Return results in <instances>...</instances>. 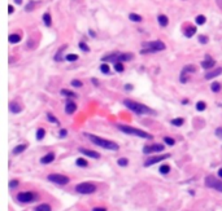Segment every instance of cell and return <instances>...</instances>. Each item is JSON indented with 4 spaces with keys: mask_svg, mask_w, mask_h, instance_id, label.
I'll list each match as a JSON object with an SVG mask.
<instances>
[{
    "mask_svg": "<svg viewBox=\"0 0 222 211\" xmlns=\"http://www.w3.org/2000/svg\"><path fill=\"white\" fill-rule=\"evenodd\" d=\"M85 136L87 139H90V141L95 145H98L99 148H103L105 150H110V152H117L120 150V145L114 141H110V140H107V139H103L100 136H96V135H91V134H85Z\"/></svg>",
    "mask_w": 222,
    "mask_h": 211,
    "instance_id": "cell-1",
    "label": "cell"
},
{
    "mask_svg": "<svg viewBox=\"0 0 222 211\" xmlns=\"http://www.w3.org/2000/svg\"><path fill=\"white\" fill-rule=\"evenodd\" d=\"M125 106L127 108V109H130L133 113H135V114H139V115H144V114H156V112L155 110H152L151 108L146 106V105L140 104V102H137V101H131V100H125L123 101Z\"/></svg>",
    "mask_w": 222,
    "mask_h": 211,
    "instance_id": "cell-2",
    "label": "cell"
},
{
    "mask_svg": "<svg viewBox=\"0 0 222 211\" xmlns=\"http://www.w3.org/2000/svg\"><path fill=\"white\" fill-rule=\"evenodd\" d=\"M117 128L120 131L125 132L127 135H133V136H138V137H142V139H147V140H152L153 136L148 132L143 131V130H139V128H134V127H130V126H126V124H117Z\"/></svg>",
    "mask_w": 222,
    "mask_h": 211,
    "instance_id": "cell-3",
    "label": "cell"
},
{
    "mask_svg": "<svg viewBox=\"0 0 222 211\" xmlns=\"http://www.w3.org/2000/svg\"><path fill=\"white\" fill-rule=\"evenodd\" d=\"M165 49V44L161 40H153L143 43V49L140 53H153V52H160Z\"/></svg>",
    "mask_w": 222,
    "mask_h": 211,
    "instance_id": "cell-4",
    "label": "cell"
},
{
    "mask_svg": "<svg viewBox=\"0 0 222 211\" xmlns=\"http://www.w3.org/2000/svg\"><path fill=\"white\" fill-rule=\"evenodd\" d=\"M76 192L79 194H92L96 192V185L92 183H79L76 185Z\"/></svg>",
    "mask_w": 222,
    "mask_h": 211,
    "instance_id": "cell-5",
    "label": "cell"
},
{
    "mask_svg": "<svg viewBox=\"0 0 222 211\" xmlns=\"http://www.w3.org/2000/svg\"><path fill=\"white\" fill-rule=\"evenodd\" d=\"M47 179H48V181L53 183V184H57V185H66L70 181V179L68 176L61 175V174H49L47 176Z\"/></svg>",
    "mask_w": 222,
    "mask_h": 211,
    "instance_id": "cell-6",
    "label": "cell"
},
{
    "mask_svg": "<svg viewBox=\"0 0 222 211\" xmlns=\"http://www.w3.org/2000/svg\"><path fill=\"white\" fill-rule=\"evenodd\" d=\"M205 185H207L208 188H212V189L222 193V181L218 179H216V177L212 176V175L205 177Z\"/></svg>",
    "mask_w": 222,
    "mask_h": 211,
    "instance_id": "cell-7",
    "label": "cell"
},
{
    "mask_svg": "<svg viewBox=\"0 0 222 211\" xmlns=\"http://www.w3.org/2000/svg\"><path fill=\"white\" fill-rule=\"evenodd\" d=\"M17 201L21 202V203H29V202H33L35 198H37V194L34 192H21L17 194Z\"/></svg>",
    "mask_w": 222,
    "mask_h": 211,
    "instance_id": "cell-8",
    "label": "cell"
},
{
    "mask_svg": "<svg viewBox=\"0 0 222 211\" xmlns=\"http://www.w3.org/2000/svg\"><path fill=\"white\" fill-rule=\"evenodd\" d=\"M165 149L162 144H151V145H144L143 146V153L144 154H151V153H160Z\"/></svg>",
    "mask_w": 222,
    "mask_h": 211,
    "instance_id": "cell-9",
    "label": "cell"
},
{
    "mask_svg": "<svg viewBox=\"0 0 222 211\" xmlns=\"http://www.w3.org/2000/svg\"><path fill=\"white\" fill-rule=\"evenodd\" d=\"M170 157V154H160V155H155V157H151V158H148V159L144 162V166L146 167H149V166H152V165H156V163H159V162H161V161H165V159H168V158Z\"/></svg>",
    "mask_w": 222,
    "mask_h": 211,
    "instance_id": "cell-10",
    "label": "cell"
},
{
    "mask_svg": "<svg viewBox=\"0 0 222 211\" xmlns=\"http://www.w3.org/2000/svg\"><path fill=\"white\" fill-rule=\"evenodd\" d=\"M196 70H198V69H196L195 65H187V66H185V68L182 69V71H181V82H182V83H186V82H187L186 74H192V73H195Z\"/></svg>",
    "mask_w": 222,
    "mask_h": 211,
    "instance_id": "cell-11",
    "label": "cell"
},
{
    "mask_svg": "<svg viewBox=\"0 0 222 211\" xmlns=\"http://www.w3.org/2000/svg\"><path fill=\"white\" fill-rule=\"evenodd\" d=\"M79 152H81L83 155H86V157L95 158V159H99V158H100V154H99L98 152L91 150V149H83V148H81V149H79Z\"/></svg>",
    "mask_w": 222,
    "mask_h": 211,
    "instance_id": "cell-12",
    "label": "cell"
},
{
    "mask_svg": "<svg viewBox=\"0 0 222 211\" xmlns=\"http://www.w3.org/2000/svg\"><path fill=\"white\" fill-rule=\"evenodd\" d=\"M214 65H216V61L213 60L212 57H209V56H208V57L201 62V68L205 69V70H209V69H212Z\"/></svg>",
    "mask_w": 222,
    "mask_h": 211,
    "instance_id": "cell-13",
    "label": "cell"
},
{
    "mask_svg": "<svg viewBox=\"0 0 222 211\" xmlns=\"http://www.w3.org/2000/svg\"><path fill=\"white\" fill-rule=\"evenodd\" d=\"M76 110H77V104L73 102L71 100H68V101H66V105H65V113L66 114H73Z\"/></svg>",
    "mask_w": 222,
    "mask_h": 211,
    "instance_id": "cell-14",
    "label": "cell"
},
{
    "mask_svg": "<svg viewBox=\"0 0 222 211\" xmlns=\"http://www.w3.org/2000/svg\"><path fill=\"white\" fill-rule=\"evenodd\" d=\"M55 161V153L53 152H49V153H47L44 157L40 158V163H43V165H48V163L53 162Z\"/></svg>",
    "mask_w": 222,
    "mask_h": 211,
    "instance_id": "cell-15",
    "label": "cell"
},
{
    "mask_svg": "<svg viewBox=\"0 0 222 211\" xmlns=\"http://www.w3.org/2000/svg\"><path fill=\"white\" fill-rule=\"evenodd\" d=\"M222 74V68H218V69H216V70H213V71H208L207 74H205V79H213V78H216V77H218V75H221Z\"/></svg>",
    "mask_w": 222,
    "mask_h": 211,
    "instance_id": "cell-16",
    "label": "cell"
},
{
    "mask_svg": "<svg viewBox=\"0 0 222 211\" xmlns=\"http://www.w3.org/2000/svg\"><path fill=\"white\" fill-rule=\"evenodd\" d=\"M9 110L13 113V114H18V113H21L22 108H21V105L18 104V102L12 101V102H9Z\"/></svg>",
    "mask_w": 222,
    "mask_h": 211,
    "instance_id": "cell-17",
    "label": "cell"
},
{
    "mask_svg": "<svg viewBox=\"0 0 222 211\" xmlns=\"http://www.w3.org/2000/svg\"><path fill=\"white\" fill-rule=\"evenodd\" d=\"M133 54L131 53H120L118 54V58H117V62H126V61H130L133 60Z\"/></svg>",
    "mask_w": 222,
    "mask_h": 211,
    "instance_id": "cell-18",
    "label": "cell"
},
{
    "mask_svg": "<svg viewBox=\"0 0 222 211\" xmlns=\"http://www.w3.org/2000/svg\"><path fill=\"white\" fill-rule=\"evenodd\" d=\"M157 22H159V25L161 27H166L169 25V18L164 14H160L159 17H157Z\"/></svg>",
    "mask_w": 222,
    "mask_h": 211,
    "instance_id": "cell-19",
    "label": "cell"
},
{
    "mask_svg": "<svg viewBox=\"0 0 222 211\" xmlns=\"http://www.w3.org/2000/svg\"><path fill=\"white\" fill-rule=\"evenodd\" d=\"M26 149H27V144H21V145H17V146H15V148H13L12 153L17 155V154L22 153V152H25Z\"/></svg>",
    "mask_w": 222,
    "mask_h": 211,
    "instance_id": "cell-20",
    "label": "cell"
},
{
    "mask_svg": "<svg viewBox=\"0 0 222 211\" xmlns=\"http://www.w3.org/2000/svg\"><path fill=\"white\" fill-rule=\"evenodd\" d=\"M118 52H114V53H110V54H107L101 58V61H113V62H117V58H118Z\"/></svg>",
    "mask_w": 222,
    "mask_h": 211,
    "instance_id": "cell-21",
    "label": "cell"
},
{
    "mask_svg": "<svg viewBox=\"0 0 222 211\" xmlns=\"http://www.w3.org/2000/svg\"><path fill=\"white\" fill-rule=\"evenodd\" d=\"M34 211H52V209H51V206H49V205L40 203V205H38V206L35 207Z\"/></svg>",
    "mask_w": 222,
    "mask_h": 211,
    "instance_id": "cell-22",
    "label": "cell"
},
{
    "mask_svg": "<svg viewBox=\"0 0 222 211\" xmlns=\"http://www.w3.org/2000/svg\"><path fill=\"white\" fill-rule=\"evenodd\" d=\"M43 22H44V25H46L47 27H49L51 26V23H52V19H51V14H49L48 12H46L43 14Z\"/></svg>",
    "mask_w": 222,
    "mask_h": 211,
    "instance_id": "cell-23",
    "label": "cell"
},
{
    "mask_svg": "<svg viewBox=\"0 0 222 211\" xmlns=\"http://www.w3.org/2000/svg\"><path fill=\"white\" fill-rule=\"evenodd\" d=\"M9 43H12V44H16V43H18V41L21 40V37L18 34H10L9 35Z\"/></svg>",
    "mask_w": 222,
    "mask_h": 211,
    "instance_id": "cell-24",
    "label": "cell"
},
{
    "mask_svg": "<svg viewBox=\"0 0 222 211\" xmlns=\"http://www.w3.org/2000/svg\"><path fill=\"white\" fill-rule=\"evenodd\" d=\"M195 34H196V27H188V29L185 31V35L187 38H192Z\"/></svg>",
    "mask_w": 222,
    "mask_h": 211,
    "instance_id": "cell-25",
    "label": "cell"
},
{
    "mask_svg": "<svg viewBox=\"0 0 222 211\" xmlns=\"http://www.w3.org/2000/svg\"><path fill=\"white\" fill-rule=\"evenodd\" d=\"M210 90H212V92H214V93L220 92V91H221V83H218V82H213V83H212V86H210Z\"/></svg>",
    "mask_w": 222,
    "mask_h": 211,
    "instance_id": "cell-26",
    "label": "cell"
},
{
    "mask_svg": "<svg viewBox=\"0 0 222 211\" xmlns=\"http://www.w3.org/2000/svg\"><path fill=\"white\" fill-rule=\"evenodd\" d=\"M159 171H160V174H162V175H168L169 172H170V166H169V165H162V166H160Z\"/></svg>",
    "mask_w": 222,
    "mask_h": 211,
    "instance_id": "cell-27",
    "label": "cell"
},
{
    "mask_svg": "<svg viewBox=\"0 0 222 211\" xmlns=\"http://www.w3.org/2000/svg\"><path fill=\"white\" fill-rule=\"evenodd\" d=\"M129 18H130V21H133V22H142V16L139 14H135V13H130L129 14Z\"/></svg>",
    "mask_w": 222,
    "mask_h": 211,
    "instance_id": "cell-28",
    "label": "cell"
},
{
    "mask_svg": "<svg viewBox=\"0 0 222 211\" xmlns=\"http://www.w3.org/2000/svg\"><path fill=\"white\" fill-rule=\"evenodd\" d=\"M44 136H46V130L44 128H38V131H37V140H43L44 139Z\"/></svg>",
    "mask_w": 222,
    "mask_h": 211,
    "instance_id": "cell-29",
    "label": "cell"
},
{
    "mask_svg": "<svg viewBox=\"0 0 222 211\" xmlns=\"http://www.w3.org/2000/svg\"><path fill=\"white\" fill-rule=\"evenodd\" d=\"M170 123L173 124V126L179 127V126H182V124L185 123V119H183V118H176V119H171Z\"/></svg>",
    "mask_w": 222,
    "mask_h": 211,
    "instance_id": "cell-30",
    "label": "cell"
},
{
    "mask_svg": "<svg viewBox=\"0 0 222 211\" xmlns=\"http://www.w3.org/2000/svg\"><path fill=\"white\" fill-rule=\"evenodd\" d=\"M205 109H207V104H205L204 101H199L198 104H196V110H198V112H204Z\"/></svg>",
    "mask_w": 222,
    "mask_h": 211,
    "instance_id": "cell-31",
    "label": "cell"
},
{
    "mask_svg": "<svg viewBox=\"0 0 222 211\" xmlns=\"http://www.w3.org/2000/svg\"><path fill=\"white\" fill-rule=\"evenodd\" d=\"M76 163H77V166H79V167H86V166L88 165L86 158H78V159L76 161Z\"/></svg>",
    "mask_w": 222,
    "mask_h": 211,
    "instance_id": "cell-32",
    "label": "cell"
},
{
    "mask_svg": "<svg viewBox=\"0 0 222 211\" xmlns=\"http://www.w3.org/2000/svg\"><path fill=\"white\" fill-rule=\"evenodd\" d=\"M164 143H165L166 145H169V146H173L174 144H176V140H174L173 137H169V136H165V137H164Z\"/></svg>",
    "mask_w": 222,
    "mask_h": 211,
    "instance_id": "cell-33",
    "label": "cell"
},
{
    "mask_svg": "<svg viewBox=\"0 0 222 211\" xmlns=\"http://www.w3.org/2000/svg\"><path fill=\"white\" fill-rule=\"evenodd\" d=\"M205 21H207V18H205V16H203V14L196 16V18H195V22H196L198 25H204Z\"/></svg>",
    "mask_w": 222,
    "mask_h": 211,
    "instance_id": "cell-34",
    "label": "cell"
},
{
    "mask_svg": "<svg viewBox=\"0 0 222 211\" xmlns=\"http://www.w3.org/2000/svg\"><path fill=\"white\" fill-rule=\"evenodd\" d=\"M61 95L66 96V97H77L76 93L71 92V91H69V90H61Z\"/></svg>",
    "mask_w": 222,
    "mask_h": 211,
    "instance_id": "cell-35",
    "label": "cell"
},
{
    "mask_svg": "<svg viewBox=\"0 0 222 211\" xmlns=\"http://www.w3.org/2000/svg\"><path fill=\"white\" fill-rule=\"evenodd\" d=\"M66 47H68L66 44H65V46H62V47H60V49H59V52H57V54L55 56V60H56V61H62V58H61V53H62V51L66 48Z\"/></svg>",
    "mask_w": 222,
    "mask_h": 211,
    "instance_id": "cell-36",
    "label": "cell"
},
{
    "mask_svg": "<svg viewBox=\"0 0 222 211\" xmlns=\"http://www.w3.org/2000/svg\"><path fill=\"white\" fill-rule=\"evenodd\" d=\"M47 118H48V121H49V122H52V123L59 124V119H57L55 115H52L51 113H47Z\"/></svg>",
    "mask_w": 222,
    "mask_h": 211,
    "instance_id": "cell-37",
    "label": "cell"
},
{
    "mask_svg": "<svg viewBox=\"0 0 222 211\" xmlns=\"http://www.w3.org/2000/svg\"><path fill=\"white\" fill-rule=\"evenodd\" d=\"M117 163H118V166H121V167H125V166L129 165V159H127V158H120V159L117 161Z\"/></svg>",
    "mask_w": 222,
    "mask_h": 211,
    "instance_id": "cell-38",
    "label": "cell"
},
{
    "mask_svg": "<svg viewBox=\"0 0 222 211\" xmlns=\"http://www.w3.org/2000/svg\"><path fill=\"white\" fill-rule=\"evenodd\" d=\"M65 60L69 61V62H73V61H77V60H78V56H77V54L70 53V54H68V56L65 57Z\"/></svg>",
    "mask_w": 222,
    "mask_h": 211,
    "instance_id": "cell-39",
    "label": "cell"
},
{
    "mask_svg": "<svg viewBox=\"0 0 222 211\" xmlns=\"http://www.w3.org/2000/svg\"><path fill=\"white\" fill-rule=\"evenodd\" d=\"M114 70L118 71V73H122V71H123V65H122V62H114Z\"/></svg>",
    "mask_w": 222,
    "mask_h": 211,
    "instance_id": "cell-40",
    "label": "cell"
},
{
    "mask_svg": "<svg viewBox=\"0 0 222 211\" xmlns=\"http://www.w3.org/2000/svg\"><path fill=\"white\" fill-rule=\"evenodd\" d=\"M100 71L103 74H109V66L107 65V63H101L100 66Z\"/></svg>",
    "mask_w": 222,
    "mask_h": 211,
    "instance_id": "cell-41",
    "label": "cell"
},
{
    "mask_svg": "<svg viewBox=\"0 0 222 211\" xmlns=\"http://www.w3.org/2000/svg\"><path fill=\"white\" fill-rule=\"evenodd\" d=\"M199 41H200L201 44H207L208 41H209V38H208L207 35H199Z\"/></svg>",
    "mask_w": 222,
    "mask_h": 211,
    "instance_id": "cell-42",
    "label": "cell"
},
{
    "mask_svg": "<svg viewBox=\"0 0 222 211\" xmlns=\"http://www.w3.org/2000/svg\"><path fill=\"white\" fill-rule=\"evenodd\" d=\"M79 48H81L82 51H85V52H90V47H88L85 41H81V43H79Z\"/></svg>",
    "mask_w": 222,
    "mask_h": 211,
    "instance_id": "cell-43",
    "label": "cell"
},
{
    "mask_svg": "<svg viewBox=\"0 0 222 211\" xmlns=\"http://www.w3.org/2000/svg\"><path fill=\"white\" fill-rule=\"evenodd\" d=\"M71 86H73V87L79 88V87H82V86H83V83H82V82H79L78 79H74V80H71Z\"/></svg>",
    "mask_w": 222,
    "mask_h": 211,
    "instance_id": "cell-44",
    "label": "cell"
},
{
    "mask_svg": "<svg viewBox=\"0 0 222 211\" xmlns=\"http://www.w3.org/2000/svg\"><path fill=\"white\" fill-rule=\"evenodd\" d=\"M34 5H35V1H29V3H27V5H26V7H25L26 12H30V10H33Z\"/></svg>",
    "mask_w": 222,
    "mask_h": 211,
    "instance_id": "cell-45",
    "label": "cell"
},
{
    "mask_svg": "<svg viewBox=\"0 0 222 211\" xmlns=\"http://www.w3.org/2000/svg\"><path fill=\"white\" fill-rule=\"evenodd\" d=\"M66 135H68V131H66L65 128L60 130V132H59V137H65Z\"/></svg>",
    "mask_w": 222,
    "mask_h": 211,
    "instance_id": "cell-46",
    "label": "cell"
},
{
    "mask_svg": "<svg viewBox=\"0 0 222 211\" xmlns=\"http://www.w3.org/2000/svg\"><path fill=\"white\" fill-rule=\"evenodd\" d=\"M17 185H18V181H17V180H12V181L9 183V188H10V189L16 188V187H17Z\"/></svg>",
    "mask_w": 222,
    "mask_h": 211,
    "instance_id": "cell-47",
    "label": "cell"
},
{
    "mask_svg": "<svg viewBox=\"0 0 222 211\" xmlns=\"http://www.w3.org/2000/svg\"><path fill=\"white\" fill-rule=\"evenodd\" d=\"M216 136H218L220 139H222V127H218V128L216 130Z\"/></svg>",
    "mask_w": 222,
    "mask_h": 211,
    "instance_id": "cell-48",
    "label": "cell"
},
{
    "mask_svg": "<svg viewBox=\"0 0 222 211\" xmlns=\"http://www.w3.org/2000/svg\"><path fill=\"white\" fill-rule=\"evenodd\" d=\"M13 12H15V8H13V5H9V7H8V13H9V14H12Z\"/></svg>",
    "mask_w": 222,
    "mask_h": 211,
    "instance_id": "cell-49",
    "label": "cell"
},
{
    "mask_svg": "<svg viewBox=\"0 0 222 211\" xmlns=\"http://www.w3.org/2000/svg\"><path fill=\"white\" fill-rule=\"evenodd\" d=\"M92 211H107V210L104 207H95V209H92Z\"/></svg>",
    "mask_w": 222,
    "mask_h": 211,
    "instance_id": "cell-50",
    "label": "cell"
},
{
    "mask_svg": "<svg viewBox=\"0 0 222 211\" xmlns=\"http://www.w3.org/2000/svg\"><path fill=\"white\" fill-rule=\"evenodd\" d=\"M125 90H126V91H131L133 90V86L131 84H126V86H125Z\"/></svg>",
    "mask_w": 222,
    "mask_h": 211,
    "instance_id": "cell-51",
    "label": "cell"
},
{
    "mask_svg": "<svg viewBox=\"0 0 222 211\" xmlns=\"http://www.w3.org/2000/svg\"><path fill=\"white\" fill-rule=\"evenodd\" d=\"M217 4H218V7L222 9V0H217Z\"/></svg>",
    "mask_w": 222,
    "mask_h": 211,
    "instance_id": "cell-52",
    "label": "cell"
},
{
    "mask_svg": "<svg viewBox=\"0 0 222 211\" xmlns=\"http://www.w3.org/2000/svg\"><path fill=\"white\" fill-rule=\"evenodd\" d=\"M218 176H220L221 179H222V168H220V170H218Z\"/></svg>",
    "mask_w": 222,
    "mask_h": 211,
    "instance_id": "cell-53",
    "label": "cell"
},
{
    "mask_svg": "<svg viewBox=\"0 0 222 211\" xmlns=\"http://www.w3.org/2000/svg\"><path fill=\"white\" fill-rule=\"evenodd\" d=\"M182 104H183V105H186V104H188V100H183V101H182Z\"/></svg>",
    "mask_w": 222,
    "mask_h": 211,
    "instance_id": "cell-54",
    "label": "cell"
},
{
    "mask_svg": "<svg viewBox=\"0 0 222 211\" xmlns=\"http://www.w3.org/2000/svg\"><path fill=\"white\" fill-rule=\"evenodd\" d=\"M15 1H16V4H21L22 0H15Z\"/></svg>",
    "mask_w": 222,
    "mask_h": 211,
    "instance_id": "cell-55",
    "label": "cell"
},
{
    "mask_svg": "<svg viewBox=\"0 0 222 211\" xmlns=\"http://www.w3.org/2000/svg\"><path fill=\"white\" fill-rule=\"evenodd\" d=\"M90 35H91V37H95V32L91 31V30H90Z\"/></svg>",
    "mask_w": 222,
    "mask_h": 211,
    "instance_id": "cell-56",
    "label": "cell"
}]
</instances>
